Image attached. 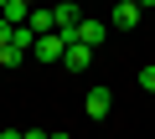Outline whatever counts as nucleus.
Here are the masks:
<instances>
[{
	"mask_svg": "<svg viewBox=\"0 0 155 139\" xmlns=\"http://www.w3.org/2000/svg\"><path fill=\"white\" fill-rule=\"evenodd\" d=\"M83 113H88L93 124H104V118L114 113V93H109L104 83H93V88H88V98H83Z\"/></svg>",
	"mask_w": 155,
	"mask_h": 139,
	"instance_id": "f257e3e1",
	"label": "nucleus"
},
{
	"mask_svg": "<svg viewBox=\"0 0 155 139\" xmlns=\"http://www.w3.org/2000/svg\"><path fill=\"white\" fill-rule=\"evenodd\" d=\"M62 46H67L62 31H41V36L31 41V57H36V62H62Z\"/></svg>",
	"mask_w": 155,
	"mask_h": 139,
	"instance_id": "f03ea898",
	"label": "nucleus"
},
{
	"mask_svg": "<svg viewBox=\"0 0 155 139\" xmlns=\"http://www.w3.org/2000/svg\"><path fill=\"white\" fill-rule=\"evenodd\" d=\"M88 62H93V46H83L78 36L62 46V67H67V72H88Z\"/></svg>",
	"mask_w": 155,
	"mask_h": 139,
	"instance_id": "7ed1b4c3",
	"label": "nucleus"
},
{
	"mask_svg": "<svg viewBox=\"0 0 155 139\" xmlns=\"http://www.w3.org/2000/svg\"><path fill=\"white\" fill-rule=\"evenodd\" d=\"M52 16H57V31L72 41V31H78V21H83V5L78 0H62V5H52Z\"/></svg>",
	"mask_w": 155,
	"mask_h": 139,
	"instance_id": "20e7f679",
	"label": "nucleus"
},
{
	"mask_svg": "<svg viewBox=\"0 0 155 139\" xmlns=\"http://www.w3.org/2000/svg\"><path fill=\"white\" fill-rule=\"evenodd\" d=\"M134 26H140V5H134V0H114L109 31H134Z\"/></svg>",
	"mask_w": 155,
	"mask_h": 139,
	"instance_id": "39448f33",
	"label": "nucleus"
},
{
	"mask_svg": "<svg viewBox=\"0 0 155 139\" xmlns=\"http://www.w3.org/2000/svg\"><path fill=\"white\" fill-rule=\"evenodd\" d=\"M72 36L83 41V46H104V36H109V21H88V16H83V21H78V31H72Z\"/></svg>",
	"mask_w": 155,
	"mask_h": 139,
	"instance_id": "423d86ee",
	"label": "nucleus"
},
{
	"mask_svg": "<svg viewBox=\"0 0 155 139\" xmlns=\"http://www.w3.org/2000/svg\"><path fill=\"white\" fill-rule=\"evenodd\" d=\"M26 57H31V52H26L21 41H0V67H21Z\"/></svg>",
	"mask_w": 155,
	"mask_h": 139,
	"instance_id": "0eeeda50",
	"label": "nucleus"
},
{
	"mask_svg": "<svg viewBox=\"0 0 155 139\" xmlns=\"http://www.w3.org/2000/svg\"><path fill=\"white\" fill-rule=\"evenodd\" d=\"M140 88H145V93H155V62H150V67H140Z\"/></svg>",
	"mask_w": 155,
	"mask_h": 139,
	"instance_id": "6e6552de",
	"label": "nucleus"
},
{
	"mask_svg": "<svg viewBox=\"0 0 155 139\" xmlns=\"http://www.w3.org/2000/svg\"><path fill=\"white\" fill-rule=\"evenodd\" d=\"M11 31H16V21H5V16H0V41H11Z\"/></svg>",
	"mask_w": 155,
	"mask_h": 139,
	"instance_id": "1a4fd4ad",
	"label": "nucleus"
},
{
	"mask_svg": "<svg viewBox=\"0 0 155 139\" xmlns=\"http://www.w3.org/2000/svg\"><path fill=\"white\" fill-rule=\"evenodd\" d=\"M134 5H140V11H155V0H134Z\"/></svg>",
	"mask_w": 155,
	"mask_h": 139,
	"instance_id": "9d476101",
	"label": "nucleus"
},
{
	"mask_svg": "<svg viewBox=\"0 0 155 139\" xmlns=\"http://www.w3.org/2000/svg\"><path fill=\"white\" fill-rule=\"evenodd\" d=\"M0 11H5V0H0Z\"/></svg>",
	"mask_w": 155,
	"mask_h": 139,
	"instance_id": "9b49d317",
	"label": "nucleus"
},
{
	"mask_svg": "<svg viewBox=\"0 0 155 139\" xmlns=\"http://www.w3.org/2000/svg\"><path fill=\"white\" fill-rule=\"evenodd\" d=\"M26 5H36V0H26Z\"/></svg>",
	"mask_w": 155,
	"mask_h": 139,
	"instance_id": "f8f14e48",
	"label": "nucleus"
}]
</instances>
